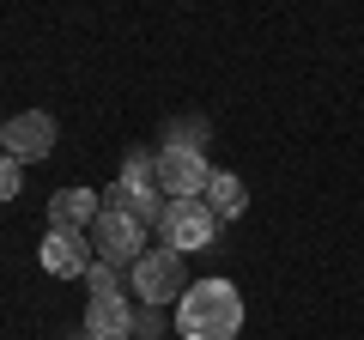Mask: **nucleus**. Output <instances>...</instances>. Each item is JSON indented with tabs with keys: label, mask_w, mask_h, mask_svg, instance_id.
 <instances>
[{
	"label": "nucleus",
	"mask_w": 364,
	"mask_h": 340,
	"mask_svg": "<svg viewBox=\"0 0 364 340\" xmlns=\"http://www.w3.org/2000/svg\"><path fill=\"white\" fill-rule=\"evenodd\" d=\"M176 328H182V340H237V328H243V292L231 280H195L176 304Z\"/></svg>",
	"instance_id": "obj_1"
},
{
	"label": "nucleus",
	"mask_w": 364,
	"mask_h": 340,
	"mask_svg": "<svg viewBox=\"0 0 364 340\" xmlns=\"http://www.w3.org/2000/svg\"><path fill=\"white\" fill-rule=\"evenodd\" d=\"M128 274H134V292H140V304H152V310H164V304H182V292L195 286V280H188V262H182V249H170V243L146 249L140 262L128 267Z\"/></svg>",
	"instance_id": "obj_2"
},
{
	"label": "nucleus",
	"mask_w": 364,
	"mask_h": 340,
	"mask_svg": "<svg viewBox=\"0 0 364 340\" xmlns=\"http://www.w3.org/2000/svg\"><path fill=\"white\" fill-rule=\"evenodd\" d=\"M91 249H97V262H109V267H134L146 255V225L134 219V213H122V207H104L91 219Z\"/></svg>",
	"instance_id": "obj_3"
},
{
	"label": "nucleus",
	"mask_w": 364,
	"mask_h": 340,
	"mask_svg": "<svg viewBox=\"0 0 364 340\" xmlns=\"http://www.w3.org/2000/svg\"><path fill=\"white\" fill-rule=\"evenodd\" d=\"M158 231H164V243L170 249H213V237H219V219H213V207L207 201H164V219H158Z\"/></svg>",
	"instance_id": "obj_4"
},
{
	"label": "nucleus",
	"mask_w": 364,
	"mask_h": 340,
	"mask_svg": "<svg viewBox=\"0 0 364 340\" xmlns=\"http://www.w3.org/2000/svg\"><path fill=\"white\" fill-rule=\"evenodd\" d=\"M0 152L18 164H43L55 152V116L49 110H18L13 122H0Z\"/></svg>",
	"instance_id": "obj_5"
},
{
	"label": "nucleus",
	"mask_w": 364,
	"mask_h": 340,
	"mask_svg": "<svg viewBox=\"0 0 364 340\" xmlns=\"http://www.w3.org/2000/svg\"><path fill=\"white\" fill-rule=\"evenodd\" d=\"M207 183H213L207 152H195V146H158V188H164L170 201L207 195Z\"/></svg>",
	"instance_id": "obj_6"
},
{
	"label": "nucleus",
	"mask_w": 364,
	"mask_h": 340,
	"mask_svg": "<svg viewBox=\"0 0 364 340\" xmlns=\"http://www.w3.org/2000/svg\"><path fill=\"white\" fill-rule=\"evenodd\" d=\"M37 262L49 267L55 280L85 274V267L97 262V249H91V231H79V225H49V237H43V249H37Z\"/></svg>",
	"instance_id": "obj_7"
},
{
	"label": "nucleus",
	"mask_w": 364,
	"mask_h": 340,
	"mask_svg": "<svg viewBox=\"0 0 364 340\" xmlns=\"http://www.w3.org/2000/svg\"><path fill=\"white\" fill-rule=\"evenodd\" d=\"M85 334L91 340H128L134 334L128 292H91V298H85Z\"/></svg>",
	"instance_id": "obj_8"
},
{
	"label": "nucleus",
	"mask_w": 364,
	"mask_h": 340,
	"mask_svg": "<svg viewBox=\"0 0 364 340\" xmlns=\"http://www.w3.org/2000/svg\"><path fill=\"white\" fill-rule=\"evenodd\" d=\"M97 213H104V195H97V188H55L49 195V225H79V231H91Z\"/></svg>",
	"instance_id": "obj_9"
},
{
	"label": "nucleus",
	"mask_w": 364,
	"mask_h": 340,
	"mask_svg": "<svg viewBox=\"0 0 364 340\" xmlns=\"http://www.w3.org/2000/svg\"><path fill=\"white\" fill-rule=\"evenodd\" d=\"M213 207V219H243L249 213V188H243V176H231V170H213V183H207V195H200Z\"/></svg>",
	"instance_id": "obj_10"
},
{
	"label": "nucleus",
	"mask_w": 364,
	"mask_h": 340,
	"mask_svg": "<svg viewBox=\"0 0 364 340\" xmlns=\"http://www.w3.org/2000/svg\"><path fill=\"white\" fill-rule=\"evenodd\" d=\"M164 146H195V152H200V146H207V122H195V116H188V122H170Z\"/></svg>",
	"instance_id": "obj_11"
},
{
	"label": "nucleus",
	"mask_w": 364,
	"mask_h": 340,
	"mask_svg": "<svg viewBox=\"0 0 364 340\" xmlns=\"http://www.w3.org/2000/svg\"><path fill=\"white\" fill-rule=\"evenodd\" d=\"M18 188H25V164H18V158H6V152H0V201H13Z\"/></svg>",
	"instance_id": "obj_12"
},
{
	"label": "nucleus",
	"mask_w": 364,
	"mask_h": 340,
	"mask_svg": "<svg viewBox=\"0 0 364 340\" xmlns=\"http://www.w3.org/2000/svg\"><path fill=\"white\" fill-rule=\"evenodd\" d=\"M134 334H140V340H164V310H152V304L134 310Z\"/></svg>",
	"instance_id": "obj_13"
},
{
	"label": "nucleus",
	"mask_w": 364,
	"mask_h": 340,
	"mask_svg": "<svg viewBox=\"0 0 364 340\" xmlns=\"http://www.w3.org/2000/svg\"><path fill=\"white\" fill-rule=\"evenodd\" d=\"M79 280H85L91 292H122V286H116V267H109V262H91V267H85Z\"/></svg>",
	"instance_id": "obj_14"
},
{
	"label": "nucleus",
	"mask_w": 364,
	"mask_h": 340,
	"mask_svg": "<svg viewBox=\"0 0 364 340\" xmlns=\"http://www.w3.org/2000/svg\"><path fill=\"white\" fill-rule=\"evenodd\" d=\"M79 340H91V334H79Z\"/></svg>",
	"instance_id": "obj_15"
}]
</instances>
